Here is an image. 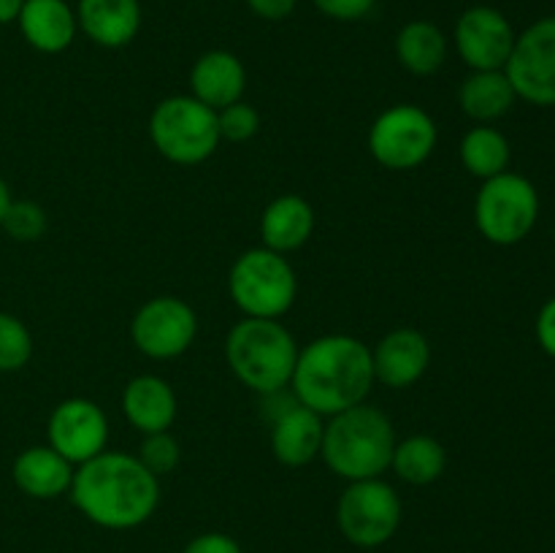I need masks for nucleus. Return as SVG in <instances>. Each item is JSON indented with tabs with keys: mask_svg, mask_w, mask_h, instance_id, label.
<instances>
[{
	"mask_svg": "<svg viewBox=\"0 0 555 553\" xmlns=\"http://www.w3.org/2000/svg\"><path fill=\"white\" fill-rule=\"evenodd\" d=\"M390 466L404 483L428 486L448 470V450L439 439L428 437V434H415V437H406L404 442H396Z\"/></svg>",
	"mask_w": 555,
	"mask_h": 553,
	"instance_id": "b1692460",
	"label": "nucleus"
},
{
	"mask_svg": "<svg viewBox=\"0 0 555 553\" xmlns=\"http://www.w3.org/2000/svg\"><path fill=\"white\" fill-rule=\"evenodd\" d=\"M195 331H198V318L193 307L177 296L152 298L135 312L130 323L133 345L146 358H157V361L182 356L193 345Z\"/></svg>",
	"mask_w": 555,
	"mask_h": 553,
	"instance_id": "9b49d317",
	"label": "nucleus"
},
{
	"mask_svg": "<svg viewBox=\"0 0 555 553\" xmlns=\"http://www.w3.org/2000/svg\"><path fill=\"white\" fill-rule=\"evenodd\" d=\"M515 38L509 20L493 5H472L455 22V49L472 70H504Z\"/></svg>",
	"mask_w": 555,
	"mask_h": 553,
	"instance_id": "f8f14e48",
	"label": "nucleus"
},
{
	"mask_svg": "<svg viewBox=\"0 0 555 553\" xmlns=\"http://www.w3.org/2000/svg\"><path fill=\"white\" fill-rule=\"evenodd\" d=\"M509 157H513V150H509L507 136L491 125H477L461 139V163L472 177L482 182L507 171Z\"/></svg>",
	"mask_w": 555,
	"mask_h": 553,
	"instance_id": "393cba45",
	"label": "nucleus"
},
{
	"mask_svg": "<svg viewBox=\"0 0 555 553\" xmlns=\"http://www.w3.org/2000/svg\"><path fill=\"white\" fill-rule=\"evenodd\" d=\"M190 87H193V98L220 112V108L242 101L244 87H247V70L233 52L211 49L195 60L193 70H190Z\"/></svg>",
	"mask_w": 555,
	"mask_h": 553,
	"instance_id": "2eb2a0df",
	"label": "nucleus"
},
{
	"mask_svg": "<svg viewBox=\"0 0 555 553\" xmlns=\"http://www.w3.org/2000/svg\"><path fill=\"white\" fill-rule=\"evenodd\" d=\"M33 356V336L16 314L0 312V372H20Z\"/></svg>",
	"mask_w": 555,
	"mask_h": 553,
	"instance_id": "a878e982",
	"label": "nucleus"
},
{
	"mask_svg": "<svg viewBox=\"0 0 555 553\" xmlns=\"http://www.w3.org/2000/svg\"><path fill=\"white\" fill-rule=\"evenodd\" d=\"M504 74L526 103L555 106V16H542L515 38Z\"/></svg>",
	"mask_w": 555,
	"mask_h": 553,
	"instance_id": "9d476101",
	"label": "nucleus"
},
{
	"mask_svg": "<svg viewBox=\"0 0 555 553\" xmlns=\"http://www.w3.org/2000/svg\"><path fill=\"white\" fill-rule=\"evenodd\" d=\"M49 448L70 464H85L106 450L108 421L90 399H65L49 415Z\"/></svg>",
	"mask_w": 555,
	"mask_h": 553,
	"instance_id": "ddd939ff",
	"label": "nucleus"
},
{
	"mask_svg": "<svg viewBox=\"0 0 555 553\" xmlns=\"http://www.w3.org/2000/svg\"><path fill=\"white\" fill-rule=\"evenodd\" d=\"M396 448L393 423L372 404H356L331 415L323 432L320 455L336 477L345 480H372L390 466Z\"/></svg>",
	"mask_w": 555,
	"mask_h": 553,
	"instance_id": "7ed1b4c3",
	"label": "nucleus"
},
{
	"mask_svg": "<svg viewBox=\"0 0 555 553\" xmlns=\"http://www.w3.org/2000/svg\"><path fill=\"white\" fill-rule=\"evenodd\" d=\"M225 358L238 383L255 394H271L291 385L298 345L280 320L247 318L228 334Z\"/></svg>",
	"mask_w": 555,
	"mask_h": 553,
	"instance_id": "20e7f679",
	"label": "nucleus"
},
{
	"mask_svg": "<svg viewBox=\"0 0 555 553\" xmlns=\"http://www.w3.org/2000/svg\"><path fill=\"white\" fill-rule=\"evenodd\" d=\"M217 128H220V139L242 144V141H249L258 133L260 117L249 103L236 101L217 112Z\"/></svg>",
	"mask_w": 555,
	"mask_h": 553,
	"instance_id": "c85d7f7f",
	"label": "nucleus"
},
{
	"mask_svg": "<svg viewBox=\"0 0 555 553\" xmlns=\"http://www.w3.org/2000/svg\"><path fill=\"white\" fill-rule=\"evenodd\" d=\"M374 385L372 350L347 334H328L298 350L291 388L320 417L363 404Z\"/></svg>",
	"mask_w": 555,
	"mask_h": 553,
	"instance_id": "f03ea898",
	"label": "nucleus"
},
{
	"mask_svg": "<svg viewBox=\"0 0 555 553\" xmlns=\"http://www.w3.org/2000/svg\"><path fill=\"white\" fill-rule=\"evenodd\" d=\"M247 5L253 14L260 16V20L280 22V20H287V16L296 11L298 0H247Z\"/></svg>",
	"mask_w": 555,
	"mask_h": 553,
	"instance_id": "473e14b6",
	"label": "nucleus"
},
{
	"mask_svg": "<svg viewBox=\"0 0 555 553\" xmlns=\"http://www.w3.org/2000/svg\"><path fill=\"white\" fill-rule=\"evenodd\" d=\"M537 342L547 356L555 358V298H551L537 314Z\"/></svg>",
	"mask_w": 555,
	"mask_h": 553,
	"instance_id": "2f4dec72",
	"label": "nucleus"
},
{
	"mask_svg": "<svg viewBox=\"0 0 555 553\" xmlns=\"http://www.w3.org/2000/svg\"><path fill=\"white\" fill-rule=\"evenodd\" d=\"M336 524L352 545H385L401 524L399 493L379 477L350 483L341 491L339 504H336Z\"/></svg>",
	"mask_w": 555,
	"mask_h": 553,
	"instance_id": "1a4fd4ad",
	"label": "nucleus"
},
{
	"mask_svg": "<svg viewBox=\"0 0 555 553\" xmlns=\"http://www.w3.org/2000/svg\"><path fill=\"white\" fill-rule=\"evenodd\" d=\"M70 499L103 529H135L160 504V483L135 455L103 450L74 472Z\"/></svg>",
	"mask_w": 555,
	"mask_h": 553,
	"instance_id": "f257e3e1",
	"label": "nucleus"
},
{
	"mask_svg": "<svg viewBox=\"0 0 555 553\" xmlns=\"http://www.w3.org/2000/svg\"><path fill=\"white\" fill-rule=\"evenodd\" d=\"M437 139V123L431 114L412 103H399L374 119L369 130V150L388 171H412L431 157Z\"/></svg>",
	"mask_w": 555,
	"mask_h": 553,
	"instance_id": "6e6552de",
	"label": "nucleus"
},
{
	"mask_svg": "<svg viewBox=\"0 0 555 553\" xmlns=\"http://www.w3.org/2000/svg\"><path fill=\"white\" fill-rule=\"evenodd\" d=\"M374 380L388 388H410L426 374L431 363V345L415 329H396L372 350Z\"/></svg>",
	"mask_w": 555,
	"mask_h": 553,
	"instance_id": "4468645a",
	"label": "nucleus"
},
{
	"mask_svg": "<svg viewBox=\"0 0 555 553\" xmlns=\"http://www.w3.org/2000/svg\"><path fill=\"white\" fill-rule=\"evenodd\" d=\"M228 287L247 318L280 320L296 301L298 280L285 255L258 247L238 255L228 276Z\"/></svg>",
	"mask_w": 555,
	"mask_h": 553,
	"instance_id": "423d86ee",
	"label": "nucleus"
},
{
	"mask_svg": "<svg viewBox=\"0 0 555 553\" xmlns=\"http://www.w3.org/2000/svg\"><path fill=\"white\" fill-rule=\"evenodd\" d=\"M122 410L130 426L141 434L168 432L177 417V394L157 374H139L125 385Z\"/></svg>",
	"mask_w": 555,
	"mask_h": 553,
	"instance_id": "6ab92c4d",
	"label": "nucleus"
},
{
	"mask_svg": "<svg viewBox=\"0 0 555 553\" xmlns=\"http://www.w3.org/2000/svg\"><path fill=\"white\" fill-rule=\"evenodd\" d=\"M16 22L25 41L43 54L65 52L79 30L76 11L65 0H25Z\"/></svg>",
	"mask_w": 555,
	"mask_h": 553,
	"instance_id": "a211bd4d",
	"label": "nucleus"
},
{
	"mask_svg": "<svg viewBox=\"0 0 555 553\" xmlns=\"http://www.w3.org/2000/svg\"><path fill=\"white\" fill-rule=\"evenodd\" d=\"M0 226L16 242H36L47 233V211L36 201H11Z\"/></svg>",
	"mask_w": 555,
	"mask_h": 553,
	"instance_id": "bb28decb",
	"label": "nucleus"
},
{
	"mask_svg": "<svg viewBox=\"0 0 555 553\" xmlns=\"http://www.w3.org/2000/svg\"><path fill=\"white\" fill-rule=\"evenodd\" d=\"M323 432V417L298 401L271 423V450L280 464L307 466L320 455Z\"/></svg>",
	"mask_w": 555,
	"mask_h": 553,
	"instance_id": "f3484780",
	"label": "nucleus"
},
{
	"mask_svg": "<svg viewBox=\"0 0 555 553\" xmlns=\"http://www.w3.org/2000/svg\"><path fill=\"white\" fill-rule=\"evenodd\" d=\"M74 464L57 453L49 445H33V448L22 450L14 461L16 488L33 499H54L60 493L70 491L74 483Z\"/></svg>",
	"mask_w": 555,
	"mask_h": 553,
	"instance_id": "aec40b11",
	"label": "nucleus"
},
{
	"mask_svg": "<svg viewBox=\"0 0 555 553\" xmlns=\"http://www.w3.org/2000/svg\"><path fill=\"white\" fill-rule=\"evenodd\" d=\"M314 233V209L301 195H280L266 206L260 217L263 247L274 253H296Z\"/></svg>",
	"mask_w": 555,
	"mask_h": 553,
	"instance_id": "412c9836",
	"label": "nucleus"
},
{
	"mask_svg": "<svg viewBox=\"0 0 555 553\" xmlns=\"http://www.w3.org/2000/svg\"><path fill=\"white\" fill-rule=\"evenodd\" d=\"M150 139L166 160L198 166L209 160L220 144L217 112L193 95L166 98L150 117Z\"/></svg>",
	"mask_w": 555,
	"mask_h": 553,
	"instance_id": "39448f33",
	"label": "nucleus"
},
{
	"mask_svg": "<svg viewBox=\"0 0 555 553\" xmlns=\"http://www.w3.org/2000/svg\"><path fill=\"white\" fill-rule=\"evenodd\" d=\"M182 553H242V548L233 537L222 535V531H209V535H198L195 540H190Z\"/></svg>",
	"mask_w": 555,
	"mask_h": 553,
	"instance_id": "7c9ffc66",
	"label": "nucleus"
},
{
	"mask_svg": "<svg viewBox=\"0 0 555 553\" xmlns=\"http://www.w3.org/2000/svg\"><path fill=\"white\" fill-rule=\"evenodd\" d=\"M76 22L98 47H128L141 30V3L139 0H79Z\"/></svg>",
	"mask_w": 555,
	"mask_h": 553,
	"instance_id": "dca6fc26",
	"label": "nucleus"
},
{
	"mask_svg": "<svg viewBox=\"0 0 555 553\" xmlns=\"http://www.w3.org/2000/svg\"><path fill=\"white\" fill-rule=\"evenodd\" d=\"M9 206H11V190H9V184L0 179V222H3L5 209H9Z\"/></svg>",
	"mask_w": 555,
	"mask_h": 553,
	"instance_id": "f704fd0d",
	"label": "nucleus"
},
{
	"mask_svg": "<svg viewBox=\"0 0 555 553\" xmlns=\"http://www.w3.org/2000/svg\"><path fill=\"white\" fill-rule=\"evenodd\" d=\"M540 217V193L526 177L504 171L482 182L475 201L477 231L499 247L524 242Z\"/></svg>",
	"mask_w": 555,
	"mask_h": 553,
	"instance_id": "0eeeda50",
	"label": "nucleus"
},
{
	"mask_svg": "<svg viewBox=\"0 0 555 553\" xmlns=\"http://www.w3.org/2000/svg\"><path fill=\"white\" fill-rule=\"evenodd\" d=\"M325 16L339 22H356L363 20L366 14H372V9L377 5V0H312Z\"/></svg>",
	"mask_w": 555,
	"mask_h": 553,
	"instance_id": "c756f323",
	"label": "nucleus"
},
{
	"mask_svg": "<svg viewBox=\"0 0 555 553\" xmlns=\"http://www.w3.org/2000/svg\"><path fill=\"white\" fill-rule=\"evenodd\" d=\"M515 90L504 70H472L459 90V103L466 117L493 123L504 117L515 103Z\"/></svg>",
	"mask_w": 555,
	"mask_h": 553,
	"instance_id": "4be33fe9",
	"label": "nucleus"
},
{
	"mask_svg": "<svg viewBox=\"0 0 555 553\" xmlns=\"http://www.w3.org/2000/svg\"><path fill=\"white\" fill-rule=\"evenodd\" d=\"M396 57L410 74L431 76L448 60V38L434 22L415 20L396 36Z\"/></svg>",
	"mask_w": 555,
	"mask_h": 553,
	"instance_id": "5701e85b",
	"label": "nucleus"
},
{
	"mask_svg": "<svg viewBox=\"0 0 555 553\" xmlns=\"http://www.w3.org/2000/svg\"><path fill=\"white\" fill-rule=\"evenodd\" d=\"M25 0H0V25H11L20 20Z\"/></svg>",
	"mask_w": 555,
	"mask_h": 553,
	"instance_id": "72a5a7b5",
	"label": "nucleus"
},
{
	"mask_svg": "<svg viewBox=\"0 0 555 553\" xmlns=\"http://www.w3.org/2000/svg\"><path fill=\"white\" fill-rule=\"evenodd\" d=\"M135 459H139L152 475L160 477L177 470L179 459H182V448H179V442L168 432L144 434V442H141Z\"/></svg>",
	"mask_w": 555,
	"mask_h": 553,
	"instance_id": "cd10ccee",
	"label": "nucleus"
}]
</instances>
